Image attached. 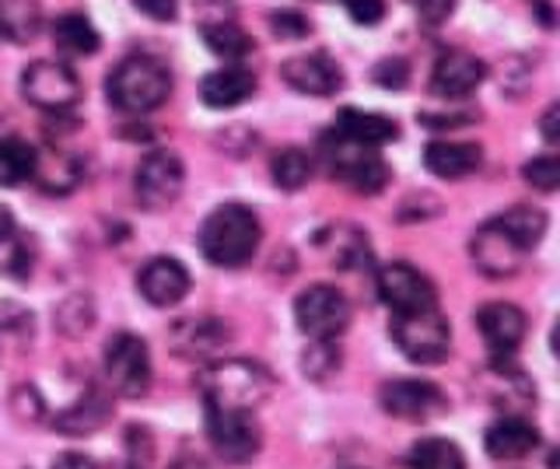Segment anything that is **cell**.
Returning a JSON list of instances; mask_svg holds the SVG:
<instances>
[{"label":"cell","mask_w":560,"mask_h":469,"mask_svg":"<svg viewBox=\"0 0 560 469\" xmlns=\"http://www.w3.org/2000/svg\"><path fill=\"white\" fill-rule=\"evenodd\" d=\"M197 389L203 403H214L224 410H256L262 407L277 389V378L267 364L249 357H224L207 364L197 375Z\"/></svg>","instance_id":"obj_1"},{"label":"cell","mask_w":560,"mask_h":469,"mask_svg":"<svg viewBox=\"0 0 560 469\" xmlns=\"http://www.w3.org/2000/svg\"><path fill=\"white\" fill-rule=\"evenodd\" d=\"M259 238H262V224L256 211H249L245 203H224L218 211H210L197 235L207 263L224 270H238L249 263L259 249Z\"/></svg>","instance_id":"obj_2"},{"label":"cell","mask_w":560,"mask_h":469,"mask_svg":"<svg viewBox=\"0 0 560 469\" xmlns=\"http://www.w3.org/2000/svg\"><path fill=\"white\" fill-rule=\"evenodd\" d=\"M105 95H109L113 109L127 116H144L165 106V98L172 95V74L154 57H127L105 78Z\"/></svg>","instance_id":"obj_3"},{"label":"cell","mask_w":560,"mask_h":469,"mask_svg":"<svg viewBox=\"0 0 560 469\" xmlns=\"http://www.w3.org/2000/svg\"><path fill=\"white\" fill-rule=\"evenodd\" d=\"M323 159L332 179L364 197L382 194L393 179L389 165L378 159L375 148H361L354 141H347V137H340L337 130H332V137H323Z\"/></svg>","instance_id":"obj_4"},{"label":"cell","mask_w":560,"mask_h":469,"mask_svg":"<svg viewBox=\"0 0 560 469\" xmlns=\"http://www.w3.org/2000/svg\"><path fill=\"white\" fill-rule=\"evenodd\" d=\"M203 421H207L210 448H214L228 466H245L259 456L262 431L249 410H224L214 403H203Z\"/></svg>","instance_id":"obj_5"},{"label":"cell","mask_w":560,"mask_h":469,"mask_svg":"<svg viewBox=\"0 0 560 469\" xmlns=\"http://www.w3.org/2000/svg\"><path fill=\"white\" fill-rule=\"evenodd\" d=\"M393 340L402 357L413 364H442L452 351V329L448 319L438 308L410 312V316L393 319Z\"/></svg>","instance_id":"obj_6"},{"label":"cell","mask_w":560,"mask_h":469,"mask_svg":"<svg viewBox=\"0 0 560 469\" xmlns=\"http://www.w3.org/2000/svg\"><path fill=\"white\" fill-rule=\"evenodd\" d=\"M102 364H105V378H109L113 392L127 396V399H137L151 389V351L148 343L133 337V333H116L105 343V354H102Z\"/></svg>","instance_id":"obj_7"},{"label":"cell","mask_w":560,"mask_h":469,"mask_svg":"<svg viewBox=\"0 0 560 469\" xmlns=\"http://www.w3.org/2000/svg\"><path fill=\"white\" fill-rule=\"evenodd\" d=\"M294 323L308 340H337L350 326V302L329 284H312L294 298Z\"/></svg>","instance_id":"obj_8"},{"label":"cell","mask_w":560,"mask_h":469,"mask_svg":"<svg viewBox=\"0 0 560 469\" xmlns=\"http://www.w3.org/2000/svg\"><path fill=\"white\" fill-rule=\"evenodd\" d=\"M22 95L43 113H67L78 106L81 98V81L60 60H35L22 74Z\"/></svg>","instance_id":"obj_9"},{"label":"cell","mask_w":560,"mask_h":469,"mask_svg":"<svg viewBox=\"0 0 560 469\" xmlns=\"http://www.w3.org/2000/svg\"><path fill=\"white\" fill-rule=\"evenodd\" d=\"M186 186V168L179 162V154L172 151H148L144 159L137 162L133 172V194L144 211H165L175 200H179Z\"/></svg>","instance_id":"obj_10"},{"label":"cell","mask_w":560,"mask_h":469,"mask_svg":"<svg viewBox=\"0 0 560 469\" xmlns=\"http://www.w3.org/2000/svg\"><path fill=\"white\" fill-rule=\"evenodd\" d=\"M378 403L389 417L413 424H428L448 410V396L424 378H393L378 389Z\"/></svg>","instance_id":"obj_11"},{"label":"cell","mask_w":560,"mask_h":469,"mask_svg":"<svg viewBox=\"0 0 560 469\" xmlns=\"http://www.w3.org/2000/svg\"><path fill=\"white\" fill-rule=\"evenodd\" d=\"M375 291L382 305H389L396 316H410V312L438 308V291L424 273L410 263H385L375 273Z\"/></svg>","instance_id":"obj_12"},{"label":"cell","mask_w":560,"mask_h":469,"mask_svg":"<svg viewBox=\"0 0 560 469\" xmlns=\"http://www.w3.org/2000/svg\"><path fill=\"white\" fill-rule=\"evenodd\" d=\"M469 256H472V263H477L480 273L494 277V281H504V277L518 273L522 259H525V249L501 228L494 218H490L487 224H480L477 235H472Z\"/></svg>","instance_id":"obj_13"},{"label":"cell","mask_w":560,"mask_h":469,"mask_svg":"<svg viewBox=\"0 0 560 469\" xmlns=\"http://www.w3.org/2000/svg\"><path fill=\"white\" fill-rule=\"evenodd\" d=\"M228 340H232V329L218 316H186L168 329L172 354L197 364L218 357Z\"/></svg>","instance_id":"obj_14"},{"label":"cell","mask_w":560,"mask_h":469,"mask_svg":"<svg viewBox=\"0 0 560 469\" xmlns=\"http://www.w3.org/2000/svg\"><path fill=\"white\" fill-rule=\"evenodd\" d=\"M483 78H487V63L480 57L466 54V49H448V54L438 57L431 71V95L459 102L477 92Z\"/></svg>","instance_id":"obj_15"},{"label":"cell","mask_w":560,"mask_h":469,"mask_svg":"<svg viewBox=\"0 0 560 469\" xmlns=\"http://www.w3.org/2000/svg\"><path fill=\"white\" fill-rule=\"evenodd\" d=\"M280 78H284V84H291L294 92L312 95V98H329L343 89V71L329 54H305V57L280 63Z\"/></svg>","instance_id":"obj_16"},{"label":"cell","mask_w":560,"mask_h":469,"mask_svg":"<svg viewBox=\"0 0 560 469\" xmlns=\"http://www.w3.org/2000/svg\"><path fill=\"white\" fill-rule=\"evenodd\" d=\"M137 291L144 294V302H151L154 308H172L189 294V270L172 256H154L140 267Z\"/></svg>","instance_id":"obj_17"},{"label":"cell","mask_w":560,"mask_h":469,"mask_svg":"<svg viewBox=\"0 0 560 469\" xmlns=\"http://www.w3.org/2000/svg\"><path fill=\"white\" fill-rule=\"evenodd\" d=\"M477 329L494 354H512L525 340L529 323H525V312L512 302H487L477 312Z\"/></svg>","instance_id":"obj_18"},{"label":"cell","mask_w":560,"mask_h":469,"mask_svg":"<svg viewBox=\"0 0 560 469\" xmlns=\"http://www.w3.org/2000/svg\"><path fill=\"white\" fill-rule=\"evenodd\" d=\"M483 448L498 462H518L539 448V431L529 421H522V417H501V421L487 427Z\"/></svg>","instance_id":"obj_19"},{"label":"cell","mask_w":560,"mask_h":469,"mask_svg":"<svg viewBox=\"0 0 560 469\" xmlns=\"http://www.w3.org/2000/svg\"><path fill=\"white\" fill-rule=\"evenodd\" d=\"M256 95V74L249 67H221V71L207 74L200 81V98L210 109H235L242 102H249Z\"/></svg>","instance_id":"obj_20"},{"label":"cell","mask_w":560,"mask_h":469,"mask_svg":"<svg viewBox=\"0 0 560 469\" xmlns=\"http://www.w3.org/2000/svg\"><path fill=\"white\" fill-rule=\"evenodd\" d=\"M84 179V165L78 154H70L63 148H49L35 154V176L32 183H39L43 194L49 197H67L74 194Z\"/></svg>","instance_id":"obj_21"},{"label":"cell","mask_w":560,"mask_h":469,"mask_svg":"<svg viewBox=\"0 0 560 469\" xmlns=\"http://www.w3.org/2000/svg\"><path fill=\"white\" fill-rule=\"evenodd\" d=\"M483 154L480 144H459V141H431L424 148V168L438 179H466L480 168Z\"/></svg>","instance_id":"obj_22"},{"label":"cell","mask_w":560,"mask_h":469,"mask_svg":"<svg viewBox=\"0 0 560 469\" xmlns=\"http://www.w3.org/2000/svg\"><path fill=\"white\" fill-rule=\"evenodd\" d=\"M337 133L347 137V141L361 144V148H385L399 137V127L382 113H364V109L347 106L337 116Z\"/></svg>","instance_id":"obj_23"},{"label":"cell","mask_w":560,"mask_h":469,"mask_svg":"<svg viewBox=\"0 0 560 469\" xmlns=\"http://www.w3.org/2000/svg\"><path fill=\"white\" fill-rule=\"evenodd\" d=\"M49 36H52V46H57L60 54H67V57H92V54H98V46H102L98 28L81 11L60 14V19L49 25Z\"/></svg>","instance_id":"obj_24"},{"label":"cell","mask_w":560,"mask_h":469,"mask_svg":"<svg viewBox=\"0 0 560 469\" xmlns=\"http://www.w3.org/2000/svg\"><path fill=\"white\" fill-rule=\"evenodd\" d=\"M113 417V403L109 396L92 389L88 396H81L74 407H67L63 413L52 417V427L60 434H95L105 421Z\"/></svg>","instance_id":"obj_25"},{"label":"cell","mask_w":560,"mask_h":469,"mask_svg":"<svg viewBox=\"0 0 560 469\" xmlns=\"http://www.w3.org/2000/svg\"><path fill=\"white\" fill-rule=\"evenodd\" d=\"M43 32V4L39 0H0V39L8 43H35Z\"/></svg>","instance_id":"obj_26"},{"label":"cell","mask_w":560,"mask_h":469,"mask_svg":"<svg viewBox=\"0 0 560 469\" xmlns=\"http://www.w3.org/2000/svg\"><path fill=\"white\" fill-rule=\"evenodd\" d=\"M319 246L326 249L329 263L337 270H354V267H368L372 263V249H368L364 232L350 228V224H340V228L323 232Z\"/></svg>","instance_id":"obj_27"},{"label":"cell","mask_w":560,"mask_h":469,"mask_svg":"<svg viewBox=\"0 0 560 469\" xmlns=\"http://www.w3.org/2000/svg\"><path fill=\"white\" fill-rule=\"evenodd\" d=\"M501 228L512 235L518 246L529 253V249H536L539 242H542V235H547V214L539 211V207H525V203H518V207H508L504 214H498L494 218Z\"/></svg>","instance_id":"obj_28"},{"label":"cell","mask_w":560,"mask_h":469,"mask_svg":"<svg viewBox=\"0 0 560 469\" xmlns=\"http://www.w3.org/2000/svg\"><path fill=\"white\" fill-rule=\"evenodd\" d=\"M35 151L22 137H4L0 141V186H25L35 176Z\"/></svg>","instance_id":"obj_29"},{"label":"cell","mask_w":560,"mask_h":469,"mask_svg":"<svg viewBox=\"0 0 560 469\" xmlns=\"http://www.w3.org/2000/svg\"><path fill=\"white\" fill-rule=\"evenodd\" d=\"M200 36L207 49L221 60H242L253 54V39L238 22H221V25H203Z\"/></svg>","instance_id":"obj_30"},{"label":"cell","mask_w":560,"mask_h":469,"mask_svg":"<svg viewBox=\"0 0 560 469\" xmlns=\"http://www.w3.org/2000/svg\"><path fill=\"white\" fill-rule=\"evenodd\" d=\"M312 172H315V165H312V159L302 148H284V151H277L270 159V176H273V183L280 189H288V194L308 186Z\"/></svg>","instance_id":"obj_31"},{"label":"cell","mask_w":560,"mask_h":469,"mask_svg":"<svg viewBox=\"0 0 560 469\" xmlns=\"http://www.w3.org/2000/svg\"><path fill=\"white\" fill-rule=\"evenodd\" d=\"M410 469H466V456L448 438H424L410 452Z\"/></svg>","instance_id":"obj_32"},{"label":"cell","mask_w":560,"mask_h":469,"mask_svg":"<svg viewBox=\"0 0 560 469\" xmlns=\"http://www.w3.org/2000/svg\"><path fill=\"white\" fill-rule=\"evenodd\" d=\"M302 372L312 382H326L329 375L340 372V347L332 340H312L302 354Z\"/></svg>","instance_id":"obj_33"},{"label":"cell","mask_w":560,"mask_h":469,"mask_svg":"<svg viewBox=\"0 0 560 469\" xmlns=\"http://www.w3.org/2000/svg\"><path fill=\"white\" fill-rule=\"evenodd\" d=\"M92 319H95V312H92V302H88L84 294H74V298H67L57 308V326L70 337L88 333V329H92Z\"/></svg>","instance_id":"obj_34"},{"label":"cell","mask_w":560,"mask_h":469,"mask_svg":"<svg viewBox=\"0 0 560 469\" xmlns=\"http://www.w3.org/2000/svg\"><path fill=\"white\" fill-rule=\"evenodd\" d=\"M522 176L533 189H539V194H553V189L560 186V162L553 159V154H542V159H533V162L522 165Z\"/></svg>","instance_id":"obj_35"},{"label":"cell","mask_w":560,"mask_h":469,"mask_svg":"<svg viewBox=\"0 0 560 469\" xmlns=\"http://www.w3.org/2000/svg\"><path fill=\"white\" fill-rule=\"evenodd\" d=\"M28 337H32V312H25L22 305H11V302L0 305V343L4 340L25 343Z\"/></svg>","instance_id":"obj_36"},{"label":"cell","mask_w":560,"mask_h":469,"mask_svg":"<svg viewBox=\"0 0 560 469\" xmlns=\"http://www.w3.org/2000/svg\"><path fill=\"white\" fill-rule=\"evenodd\" d=\"M127 459H122V469H151V459H154V442L148 427H127Z\"/></svg>","instance_id":"obj_37"},{"label":"cell","mask_w":560,"mask_h":469,"mask_svg":"<svg viewBox=\"0 0 560 469\" xmlns=\"http://www.w3.org/2000/svg\"><path fill=\"white\" fill-rule=\"evenodd\" d=\"M11 410H14V417H18L22 424H43V421H46L43 396L35 392L32 386L14 389V396H11Z\"/></svg>","instance_id":"obj_38"},{"label":"cell","mask_w":560,"mask_h":469,"mask_svg":"<svg viewBox=\"0 0 560 469\" xmlns=\"http://www.w3.org/2000/svg\"><path fill=\"white\" fill-rule=\"evenodd\" d=\"M270 28H273V36H277V39L294 43V39H305V36H308V32H312V22L305 19L302 11H273V14H270Z\"/></svg>","instance_id":"obj_39"},{"label":"cell","mask_w":560,"mask_h":469,"mask_svg":"<svg viewBox=\"0 0 560 469\" xmlns=\"http://www.w3.org/2000/svg\"><path fill=\"white\" fill-rule=\"evenodd\" d=\"M221 22H238L235 0H197V25H221Z\"/></svg>","instance_id":"obj_40"},{"label":"cell","mask_w":560,"mask_h":469,"mask_svg":"<svg viewBox=\"0 0 560 469\" xmlns=\"http://www.w3.org/2000/svg\"><path fill=\"white\" fill-rule=\"evenodd\" d=\"M407 4L424 25H445L455 11V0H407Z\"/></svg>","instance_id":"obj_41"},{"label":"cell","mask_w":560,"mask_h":469,"mask_svg":"<svg viewBox=\"0 0 560 469\" xmlns=\"http://www.w3.org/2000/svg\"><path fill=\"white\" fill-rule=\"evenodd\" d=\"M375 84H382V89H407V81H410V67L407 60H382L375 71H372Z\"/></svg>","instance_id":"obj_42"},{"label":"cell","mask_w":560,"mask_h":469,"mask_svg":"<svg viewBox=\"0 0 560 469\" xmlns=\"http://www.w3.org/2000/svg\"><path fill=\"white\" fill-rule=\"evenodd\" d=\"M350 22L358 25H378L385 19V0H343Z\"/></svg>","instance_id":"obj_43"},{"label":"cell","mask_w":560,"mask_h":469,"mask_svg":"<svg viewBox=\"0 0 560 469\" xmlns=\"http://www.w3.org/2000/svg\"><path fill=\"white\" fill-rule=\"evenodd\" d=\"M133 8H137L140 14H148L151 22H175L179 0H133Z\"/></svg>","instance_id":"obj_44"},{"label":"cell","mask_w":560,"mask_h":469,"mask_svg":"<svg viewBox=\"0 0 560 469\" xmlns=\"http://www.w3.org/2000/svg\"><path fill=\"white\" fill-rule=\"evenodd\" d=\"M539 133H542V141H547L550 148L560 141V106L553 102V106L542 113V119H539Z\"/></svg>","instance_id":"obj_45"},{"label":"cell","mask_w":560,"mask_h":469,"mask_svg":"<svg viewBox=\"0 0 560 469\" xmlns=\"http://www.w3.org/2000/svg\"><path fill=\"white\" fill-rule=\"evenodd\" d=\"M469 113H459V116H434V113H420V124L431 127V130H452V127H466L469 124Z\"/></svg>","instance_id":"obj_46"},{"label":"cell","mask_w":560,"mask_h":469,"mask_svg":"<svg viewBox=\"0 0 560 469\" xmlns=\"http://www.w3.org/2000/svg\"><path fill=\"white\" fill-rule=\"evenodd\" d=\"M52 469H98V466H95V459L81 456V452H67V456L52 462Z\"/></svg>","instance_id":"obj_47"},{"label":"cell","mask_w":560,"mask_h":469,"mask_svg":"<svg viewBox=\"0 0 560 469\" xmlns=\"http://www.w3.org/2000/svg\"><path fill=\"white\" fill-rule=\"evenodd\" d=\"M168 469H214V466H210L207 459H200V456H189V452H183V456L172 459Z\"/></svg>","instance_id":"obj_48"},{"label":"cell","mask_w":560,"mask_h":469,"mask_svg":"<svg viewBox=\"0 0 560 469\" xmlns=\"http://www.w3.org/2000/svg\"><path fill=\"white\" fill-rule=\"evenodd\" d=\"M11 232H14V218H11L8 207L0 203V242H8V238H11Z\"/></svg>","instance_id":"obj_49"},{"label":"cell","mask_w":560,"mask_h":469,"mask_svg":"<svg viewBox=\"0 0 560 469\" xmlns=\"http://www.w3.org/2000/svg\"><path fill=\"white\" fill-rule=\"evenodd\" d=\"M536 14H539V22L553 28V8H550V0H536Z\"/></svg>","instance_id":"obj_50"}]
</instances>
